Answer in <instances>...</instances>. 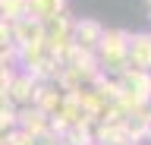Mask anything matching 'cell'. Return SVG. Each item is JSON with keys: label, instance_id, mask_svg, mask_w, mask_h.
Instances as JSON below:
<instances>
[{"label": "cell", "instance_id": "6da1fadb", "mask_svg": "<svg viewBox=\"0 0 151 145\" xmlns=\"http://www.w3.org/2000/svg\"><path fill=\"white\" fill-rule=\"evenodd\" d=\"M94 57H98V66H101L104 76L116 79L123 69L129 66V60H126V32L123 29H104Z\"/></svg>", "mask_w": 151, "mask_h": 145}, {"label": "cell", "instance_id": "7a4b0ae2", "mask_svg": "<svg viewBox=\"0 0 151 145\" xmlns=\"http://www.w3.org/2000/svg\"><path fill=\"white\" fill-rule=\"evenodd\" d=\"M101 35H104V25L98 19H73V48L85 50V54H94L98 44H101Z\"/></svg>", "mask_w": 151, "mask_h": 145}, {"label": "cell", "instance_id": "3957f363", "mask_svg": "<svg viewBox=\"0 0 151 145\" xmlns=\"http://www.w3.org/2000/svg\"><path fill=\"white\" fill-rule=\"evenodd\" d=\"M35 95H38V79H32L28 73H16L13 82H9V88H6L9 107H16V110L32 107V104H35Z\"/></svg>", "mask_w": 151, "mask_h": 145}, {"label": "cell", "instance_id": "277c9868", "mask_svg": "<svg viewBox=\"0 0 151 145\" xmlns=\"http://www.w3.org/2000/svg\"><path fill=\"white\" fill-rule=\"evenodd\" d=\"M126 60L135 69H148L151 66V32H126Z\"/></svg>", "mask_w": 151, "mask_h": 145}, {"label": "cell", "instance_id": "5b68a950", "mask_svg": "<svg viewBox=\"0 0 151 145\" xmlns=\"http://www.w3.org/2000/svg\"><path fill=\"white\" fill-rule=\"evenodd\" d=\"M116 82H120L126 92H129L132 98H139V101H145V98H151V73L148 69H135V66H126L116 76Z\"/></svg>", "mask_w": 151, "mask_h": 145}, {"label": "cell", "instance_id": "8992f818", "mask_svg": "<svg viewBox=\"0 0 151 145\" xmlns=\"http://www.w3.org/2000/svg\"><path fill=\"white\" fill-rule=\"evenodd\" d=\"M9 29H13V44H16V48H25V44L44 41L41 22H38V19H32V16H22V19L9 22Z\"/></svg>", "mask_w": 151, "mask_h": 145}, {"label": "cell", "instance_id": "52a82bcc", "mask_svg": "<svg viewBox=\"0 0 151 145\" xmlns=\"http://www.w3.org/2000/svg\"><path fill=\"white\" fill-rule=\"evenodd\" d=\"M16 126H19V129H25V133H32V136H41V133L50 129V117L32 104V107L16 110Z\"/></svg>", "mask_w": 151, "mask_h": 145}, {"label": "cell", "instance_id": "ba28073f", "mask_svg": "<svg viewBox=\"0 0 151 145\" xmlns=\"http://www.w3.org/2000/svg\"><path fill=\"white\" fill-rule=\"evenodd\" d=\"M69 6H66V0H28V16L38 22L50 19V16H60V13H66Z\"/></svg>", "mask_w": 151, "mask_h": 145}, {"label": "cell", "instance_id": "9c48e42d", "mask_svg": "<svg viewBox=\"0 0 151 145\" xmlns=\"http://www.w3.org/2000/svg\"><path fill=\"white\" fill-rule=\"evenodd\" d=\"M22 16H28V0H0V19L16 22Z\"/></svg>", "mask_w": 151, "mask_h": 145}, {"label": "cell", "instance_id": "30bf717a", "mask_svg": "<svg viewBox=\"0 0 151 145\" xmlns=\"http://www.w3.org/2000/svg\"><path fill=\"white\" fill-rule=\"evenodd\" d=\"M6 145H38V142H35V136H32V133H25V129H19V126H16V129L6 136Z\"/></svg>", "mask_w": 151, "mask_h": 145}, {"label": "cell", "instance_id": "8fae6325", "mask_svg": "<svg viewBox=\"0 0 151 145\" xmlns=\"http://www.w3.org/2000/svg\"><path fill=\"white\" fill-rule=\"evenodd\" d=\"M132 145H151V139H148V133H142L139 139H132Z\"/></svg>", "mask_w": 151, "mask_h": 145}, {"label": "cell", "instance_id": "7c38bea8", "mask_svg": "<svg viewBox=\"0 0 151 145\" xmlns=\"http://www.w3.org/2000/svg\"><path fill=\"white\" fill-rule=\"evenodd\" d=\"M148 139H151V126H148Z\"/></svg>", "mask_w": 151, "mask_h": 145}, {"label": "cell", "instance_id": "4fadbf2b", "mask_svg": "<svg viewBox=\"0 0 151 145\" xmlns=\"http://www.w3.org/2000/svg\"><path fill=\"white\" fill-rule=\"evenodd\" d=\"M148 19H151V6H148Z\"/></svg>", "mask_w": 151, "mask_h": 145}, {"label": "cell", "instance_id": "5bb4252c", "mask_svg": "<svg viewBox=\"0 0 151 145\" xmlns=\"http://www.w3.org/2000/svg\"><path fill=\"white\" fill-rule=\"evenodd\" d=\"M145 3H148V6H151V0H145Z\"/></svg>", "mask_w": 151, "mask_h": 145}, {"label": "cell", "instance_id": "9a60e30c", "mask_svg": "<svg viewBox=\"0 0 151 145\" xmlns=\"http://www.w3.org/2000/svg\"><path fill=\"white\" fill-rule=\"evenodd\" d=\"M148 73H151V66H148Z\"/></svg>", "mask_w": 151, "mask_h": 145}]
</instances>
